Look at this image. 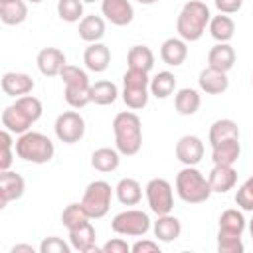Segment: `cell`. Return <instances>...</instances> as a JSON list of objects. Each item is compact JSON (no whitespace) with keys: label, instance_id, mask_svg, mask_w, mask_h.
Masks as SVG:
<instances>
[{"label":"cell","instance_id":"6da1fadb","mask_svg":"<svg viewBox=\"0 0 253 253\" xmlns=\"http://www.w3.org/2000/svg\"><path fill=\"white\" fill-rule=\"evenodd\" d=\"M115 148L123 156H134L142 148V121L132 111H121L113 119Z\"/></svg>","mask_w":253,"mask_h":253},{"label":"cell","instance_id":"7a4b0ae2","mask_svg":"<svg viewBox=\"0 0 253 253\" xmlns=\"http://www.w3.org/2000/svg\"><path fill=\"white\" fill-rule=\"evenodd\" d=\"M210 20H211L210 8L204 2L188 0L176 18V32L186 42H198L204 36Z\"/></svg>","mask_w":253,"mask_h":253},{"label":"cell","instance_id":"3957f363","mask_svg":"<svg viewBox=\"0 0 253 253\" xmlns=\"http://www.w3.org/2000/svg\"><path fill=\"white\" fill-rule=\"evenodd\" d=\"M176 194L186 204H202L213 192L210 188L208 178L196 166H184L176 174Z\"/></svg>","mask_w":253,"mask_h":253},{"label":"cell","instance_id":"277c9868","mask_svg":"<svg viewBox=\"0 0 253 253\" xmlns=\"http://www.w3.org/2000/svg\"><path fill=\"white\" fill-rule=\"evenodd\" d=\"M14 148H16L18 158L32 162V164H45L55 154V146H53L51 138L42 132H36V130H28V132L20 134Z\"/></svg>","mask_w":253,"mask_h":253},{"label":"cell","instance_id":"5b68a950","mask_svg":"<svg viewBox=\"0 0 253 253\" xmlns=\"http://www.w3.org/2000/svg\"><path fill=\"white\" fill-rule=\"evenodd\" d=\"M115 188H111L109 182L105 180H95L91 184H87L83 198H81V206L87 211V215L91 219H101L109 213L111 210V200H113Z\"/></svg>","mask_w":253,"mask_h":253},{"label":"cell","instance_id":"8992f818","mask_svg":"<svg viewBox=\"0 0 253 253\" xmlns=\"http://www.w3.org/2000/svg\"><path fill=\"white\" fill-rule=\"evenodd\" d=\"M150 227H152V221L148 213L134 208L119 211L111 219V229L117 235H125V237H142L150 231Z\"/></svg>","mask_w":253,"mask_h":253},{"label":"cell","instance_id":"52a82bcc","mask_svg":"<svg viewBox=\"0 0 253 253\" xmlns=\"http://www.w3.org/2000/svg\"><path fill=\"white\" fill-rule=\"evenodd\" d=\"M144 196H146V202H148V208L152 213H156V215L172 213L174 190L168 180H164V178L148 180V184L144 186Z\"/></svg>","mask_w":253,"mask_h":253},{"label":"cell","instance_id":"ba28073f","mask_svg":"<svg viewBox=\"0 0 253 253\" xmlns=\"http://www.w3.org/2000/svg\"><path fill=\"white\" fill-rule=\"evenodd\" d=\"M85 119L77 113V111H63L61 115H57L53 130L57 140H61L63 144H75L85 136Z\"/></svg>","mask_w":253,"mask_h":253},{"label":"cell","instance_id":"9c48e42d","mask_svg":"<svg viewBox=\"0 0 253 253\" xmlns=\"http://www.w3.org/2000/svg\"><path fill=\"white\" fill-rule=\"evenodd\" d=\"M101 14L113 26H128L134 20V8L128 0H101Z\"/></svg>","mask_w":253,"mask_h":253},{"label":"cell","instance_id":"30bf717a","mask_svg":"<svg viewBox=\"0 0 253 253\" xmlns=\"http://www.w3.org/2000/svg\"><path fill=\"white\" fill-rule=\"evenodd\" d=\"M176 158L184 166H196L204 158V142L196 134H184L176 142Z\"/></svg>","mask_w":253,"mask_h":253},{"label":"cell","instance_id":"8fae6325","mask_svg":"<svg viewBox=\"0 0 253 253\" xmlns=\"http://www.w3.org/2000/svg\"><path fill=\"white\" fill-rule=\"evenodd\" d=\"M26 192V182L20 174L12 170L0 172V208H6L10 202L20 200Z\"/></svg>","mask_w":253,"mask_h":253},{"label":"cell","instance_id":"7c38bea8","mask_svg":"<svg viewBox=\"0 0 253 253\" xmlns=\"http://www.w3.org/2000/svg\"><path fill=\"white\" fill-rule=\"evenodd\" d=\"M36 65H38L42 75L55 77L67 65V59H65V53L61 49H57V47H43L36 55Z\"/></svg>","mask_w":253,"mask_h":253},{"label":"cell","instance_id":"4fadbf2b","mask_svg":"<svg viewBox=\"0 0 253 253\" xmlns=\"http://www.w3.org/2000/svg\"><path fill=\"white\" fill-rule=\"evenodd\" d=\"M208 182L213 194H227L237 184V170L231 164H213L208 174Z\"/></svg>","mask_w":253,"mask_h":253},{"label":"cell","instance_id":"5bb4252c","mask_svg":"<svg viewBox=\"0 0 253 253\" xmlns=\"http://www.w3.org/2000/svg\"><path fill=\"white\" fill-rule=\"evenodd\" d=\"M0 85H2L4 95L18 99V97L30 95L36 83H34V79H32L28 73H24V71H6V73L2 75Z\"/></svg>","mask_w":253,"mask_h":253},{"label":"cell","instance_id":"9a60e30c","mask_svg":"<svg viewBox=\"0 0 253 253\" xmlns=\"http://www.w3.org/2000/svg\"><path fill=\"white\" fill-rule=\"evenodd\" d=\"M198 85L206 95H221L229 89V77L223 71L206 67L198 75Z\"/></svg>","mask_w":253,"mask_h":253},{"label":"cell","instance_id":"2e32d148","mask_svg":"<svg viewBox=\"0 0 253 253\" xmlns=\"http://www.w3.org/2000/svg\"><path fill=\"white\" fill-rule=\"evenodd\" d=\"M95 241H97V233H95V227L91 225V221H87V223H83L75 229H69V243L79 253H91V251L99 253V251H103L95 245Z\"/></svg>","mask_w":253,"mask_h":253},{"label":"cell","instance_id":"e0dca14e","mask_svg":"<svg viewBox=\"0 0 253 253\" xmlns=\"http://www.w3.org/2000/svg\"><path fill=\"white\" fill-rule=\"evenodd\" d=\"M188 57V42L178 38H166L160 45V59L170 65V67H178L186 61Z\"/></svg>","mask_w":253,"mask_h":253},{"label":"cell","instance_id":"ac0fdd59","mask_svg":"<svg viewBox=\"0 0 253 253\" xmlns=\"http://www.w3.org/2000/svg\"><path fill=\"white\" fill-rule=\"evenodd\" d=\"M32 125H34V121H32L16 103L8 105V107L2 111V126H4L6 130H10L12 134H18V136H20V134L28 132Z\"/></svg>","mask_w":253,"mask_h":253},{"label":"cell","instance_id":"d6986e66","mask_svg":"<svg viewBox=\"0 0 253 253\" xmlns=\"http://www.w3.org/2000/svg\"><path fill=\"white\" fill-rule=\"evenodd\" d=\"M152 231L154 237L162 243H172L180 237L182 233V223L176 215L172 213H164V215H156V221L152 223Z\"/></svg>","mask_w":253,"mask_h":253},{"label":"cell","instance_id":"ffe728a7","mask_svg":"<svg viewBox=\"0 0 253 253\" xmlns=\"http://www.w3.org/2000/svg\"><path fill=\"white\" fill-rule=\"evenodd\" d=\"M83 63H85V67L89 71L103 73L109 67V63H111V49L105 43H101V42L89 43V47L83 53Z\"/></svg>","mask_w":253,"mask_h":253},{"label":"cell","instance_id":"44dd1931","mask_svg":"<svg viewBox=\"0 0 253 253\" xmlns=\"http://www.w3.org/2000/svg\"><path fill=\"white\" fill-rule=\"evenodd\" d=\"M235 65V49L229 43H215L208 51V67L227 73Z\"/></svg>","mask_w":253,"mask_h":253},{"label":"cell","instance_id":"7402d4cb","mask_svg":"<svg viewBox=\"0 0 253 253\" xmlns=\"http://www.w3.org/2000/svg\"><path fill=\"white\" fill-rule=\"evenodd\" d=\"M208 32H210V36L215 40V42H219V43H229V40L233 38V34H235V22H233V18L229 16V14H217V16H213L211 20H210V24H208Z\"/></svg>","mask_w":253,"mask_h":253},{"label":"cell","instance_id":"603a6c76","mask_svg":"<svg viewBox=\"0 0 253 253\" xmlns=\"http://www.w3.org/2000/svg\"><path fill=\"white\" fill-rule=\"evenodd\" d=\"M239 154H241L239 138L221 140V142L211 146V160H213V164H231L233 166L237 162Z\"/></svg>","mask_w":253,"mask_h":253},{"label":"cell","instance_id":"cb8c5ba5","mask_svg":"<svg viewBox=\"0 0 253 253\" xmlns=\"http://www.w3.org/2000/svg\"><path fill=\"white\" fill-rule=\"evenodd\" d=\"M119 162H121V152L111 146H101L91 154V166L103 174L115 172L119 168Z\"/></svg>","mask_w":253,"mask_h":253},{"label":"cell","instance_id":"d4e9b609","mask_svg":"<svg viewBox=\"0 0 253 253\" xmlns=\"http://www.w3.org/2000/svg\"><path fill=\"white\" fill-rule=\"evenodd\" d=\"M115 196L123 206H136L142 200V186L134 178H121L115 186Z\"/></svg>","mask_w":253,"mask_h":253},{"label":"cell","instance_id":"484cf974","mask_svg":"<svg viewBox=\"0 0 253 253\" xmlns=\"http://www.w3.org/2000/svg\"><path fill=\"white\" fill-rule=\"evenodd\" d=\"M200 105H202V97H200V93H198L196 89H192V87L178 89L176 95H174V107H176V111H178L180 115H184V117L196 115L198 109H200Z\"/></svg>","mask_w":253,"mask_h":253},{"label":"cell","instance_id":"4316f807","mask_svg":"<svg viewBox=\"0 0 253 253\" xmlns=\"http://www.w3.org/2000/svg\"><path fill=\"white\" fill-rule=\"evenodd\" d=\"M77 32H79V38L83 42H89V43L101 42L103 36H105V20L101 16H95V14L83 16L81 22H79Z\"/></svg>","mask_w":253,"mask_h":253},{"label":"cell","instance_id":"83f0119b","mask_svg":"<svg viewBox=\"0 0 253 253\" xmlns=\"http://www.w3.org/2000/svg\"><path fill=\"white\" fill-rule=\"evenodd\" d=\"M245 225H247V221H245L243 210L229 208V210H225L219 215V231L217 233H223V235H243Z\"/></svg>","mask_w":253,"mask_h":253},{"label":"cell","instance_id":"f1b7e54d","mask_svg":"<svg viewBox=\"0 0 253 253\" xmlns=\"http://www.w3.org/2000/svg\"><path fill=\"white\" fill-rule=\"evenodd\" d=\"M89 95H91V103L105 107V105H113L121 93H119V87H117L113 81H109V79H101V81L91 83Z\"/></svg>","mask_w":253,"mask_h":253},{"label":"cell","instance_id":"f546056e","mask_svg":"<svg viewBox=\"0 0 253 253\" xmlns=\"http://www.w3.org/2000/svg\"><path fill=\"white\" fill-rule=\"evenodd\" d=\"M239 126L233 119H217L211 123L210 132H208V140L210 144H217L221 140H229V138H239Z\"/></svg>","mask_w":253,"mask_h":253},{"label":"cell","instance_id":"4dcf8cb0","mask_svg":"<svg viewBox=\"0 0 253 253\" xmlns=\"http://www.w3.org/2000/svg\"><path fill=\"white\" fill-rule=\"evenodd\" d=\"M150 95L156 99H168L176 91V75L172 71H158L154 77H150Z\"/></svg>","mask_w":253,"mask_h":253},{"label":"cell","instance_id":"1f68e13d","mask_svg":"<svg viewBox=\"0 0 253 253\" xmlns=\"http://www.w3.org/2000/svg\"><path fill=\"white\" fill-rule=\"evenodd\" d=\"M28 18V4L26 0H12L0 4V20L6 26H18Z\"/></svg>","mask_w":253,"mask_h":253},{"label":"cell","instance_id":"d6a6232c","mask_svg":"<svg viewBox=\"0 0 253 253\" xmlns=\"http://www.w3.org/2000/svg\"><path fill=\"white\" fill-rule=\"evenodd\" d=\"M126 61H128V67H132V69L150 71L154 67V53L148 45H132L128 49Z\"/></svg>","mask_w":253,"mask_h":253},{"label":"cell","instance_id":"836d02e7","mask_svg":"<svg viewBox=\"0 0 253 253\" xmlns=\"http://www.w3.org/2000/svg\"><path fill=\"white\" fill-rule=\"evenodd\" d=\"M121 97H123V103L130 111H138V109H144L148 105L150 89L148 87H123Z\"/></svg>","mask_w":253,"mask_h":253},{"label":"cell","instance_id":"e575fe53","mask_svg":"<svg viewBox=\"0 0 253 253\" xmlns=\"http://www.w3.org/2000/svg\"><path fill=\"white\" fill-rule=\"evenodd\" d=\"M91 217L87 215V211L83 210V206H81V202L77 204V202H73V204H67L65 208H63V211H61V221H63V225L67 227V231L69 229H75V227H79V225H83V223H87Z\"/></svg>","mask_w":253,"mask_h":253},{"label":"cell","instance_id":"d590c367","mask_svg":"<svg viewBox=\"0 0 253 253\" xmlns=\"http://www.w3.org/2000/svg\"><path fill=\"white\" fill-rule=\"evenodd\" d=\"M59 77L63 79L65 87H91V81H89L87 71L81 69L79 65H71V63H67V65L61 69Z\"/></svg>","mask_w":253,"mask_h":253},{"label":"cell","instance_id":"8d00e7d4","mask_svg":"<svg viewBox=\"0 0 253 253\" xmlns=\"http://www.w3.org/2000/svg\"><path fill=\"white\" fill-rule=\"evenodd\" d=\"M57 16L67 24L81 22V18H83V0H57Z\"/></svg>","mask_w":253,"mask_h":253},{"label":"cell","instance_id":"74e56055","mask_svg":"<svg viewBox=\"0 0 253 253\" xmlns=\"http://www.w3.org/2000/svg\"><path fill=\"white\" fill-rule=\"evenodd\" d=\"M89 89H91V87H65V91H63L65 103H67L71 109H83L85 105L91 103Z\"/></svg>","mask_w":253,"mask_h":253},{"label":"cell","instance_id":"f35d334b","mask_svg":"<svg viewBox=\"0 0 253 253\" xmlns=\"http://www.w3.org/2000/svg\"><path fill=\"white\" fill-rule=\"evenodd\" d=\"M235 204L243 211H253V176H249L235 192Z\"/></svg>","mask_w":253,"mask_h":253},{"label":"cell","instance_id":"ab89813d","mask_svg":"<svg viewBox=\"0 0 253 253\" xmlns=\"http://www.w3.org/2000/svg\"><path fill=\"white\" fill-rule=\"evenodd\" d=\"M34 123L42 117V113H43V107H42V101L38 99V97H34V95H24V97H18L16 101H14Z\"/></svg>","mask_w":253,"mask_h":253},{"label":"cell","instance_id":"60d3db41","mask_svg":"<svg viewBox=\"0 0 253 253\" xmlns=\"http://www.w3.org/2000/svg\"><path fill=\"white\" fill-rule=\"evenodd\" d=\"M0 142H2V152H0V172L2 170H10L12 162H14V152H12V146L16 144L12 140V132L10 130H2L0 132Z\"/></svg>","mask_w":253,"mask_h":253},{"label":"cell","instance_id":"b9f144b4","mask_svg":"<svg viewBox=\"0 0 253 253\" xmlns=\"http://www.w3.org/2000/svg\"><path fill=\"white\" fill-rule=\"evenodd\" d=\"M217 251L219 253H243L245 245L241 241V235H223L217 233Z\"/></svg>","mask_w":253,"mask_h":253},{"label":"cell","instance_id":"7bdbcfd3","mask_svg":"<svg viewBox=\"0 0 253 253\" xmlns=\"http://www.w3.org/2000/svg\"><path fill=\"white\" fill-rule=\"evenodd\" d=\"M148 85H150L148 71L128 67L123 75V87H148Z\"/></svg>","mask_w":253,"mask_h":253},{"label":"cell","instance_id":"ee69618b","mask_svg":"<svg viewBox=\"0 0 253 253\" xmlns=\"http://www.w3.org/2000/svg\"><path fill=\"white\" fill-rule=\"evenodd\" d=\"M40 253H71V243H65L61 237L49 235L40 243Z\"/></svg>","mask_w":253,"mask_h":253},{"label":"cell","instance_id":"f6af8a7d","mask_svg":"<svg viewBox=\"0 0 253 253\" xmlns=\"http://www.w3.org/2000/svg\"><path fill=\"white\" fill-rule=\"evenodd\" d=\"M101 249H103V253H128L130 251V245L123 237H113Z\"/></svg>","mask_w":253,"mask_h":253},{"label":"cell","instance_id":"bcb514c9","mask_svg":"<svg viewBox=\"0 0 253 253\" xmlns=\"http://www.w3.org/2000/svg\"><path fill=\"white\" fill-rule=\"evenodd\" d=\"M132 253H160V245L158 241L152 239H138L134 245H130Z\"/></svg>","mask_w":253,"mask_h":253},{"label":"cell","instance_id":"7dc6e473","mask_svg":"<svg viewBox=\"0 0 253 253\" xmlns=\"http://www.w3.org/2000/svg\"><path fill=\"white\" fill-rule=\"evenodd\" d=\"M213 4L221 14H235L241 10L243 0H213Z\"/></svg>","mask_w":253,"mask_h":253},{"label":"cell","instance_id":"c3c4849f","mask_svg":"<svg viewBox=\"0 0 253 253\" xmlns=\"http://www.w3.org/2000/svg\"><path fill=\"white\" fill-rule=\"evenodd\" d=\"M20 251H26V253H34L36 249H34L32 245H28V243H16V245L10 249V253H20Z\"/></svg>","mask_w":253,"mask_h":253},{"label":"cell","instance_id":"681fc988","mask_svg":"<svg viewBox=\"0 0 253 253\" xmlns=\"http://www.w3.org/2000/svg\"><path fill=\"white\" fill-rule=\"evenodd\" d=\"M138 4H142V6H152V4H156L158 0H136Z\"/></svg>","mask_w":253,"mask_h":253},{"label":"cell","instance_id":"f907efd6","mask_svg":"<svg viewBox=\"0 0 253 253\" xmlns=\"http://www.w3.org/2000/svg\"><path fill=\"white\" fill-rule=\"evenodd\" d=\"M249 233H251V239H253V215H251V219H249Z\"/></svg>","mask_w":253,"mask_h":253},{"label":"cell","instance_id":"816d5d0a","mask_svg":"<svg viewBox=\"0 0 253 253\" xmlns=\"http://www.w3.org/2000/svg\"><path fill=\"white\" fill-rule=\"evenodd\" d=\"M26 2H30V4H40V2H43V0H26Z\"/></svg>","mask_w":253,"mask_h":253},{"label":"cell","instance_id":"f5cc1de1","mask_svg":"<svg viewBox=\"0 0 253 253\" xmlns=\"http://www.w3.org/2000/svg\"><path fill=\"white\" fill-rule=\"evenodd\" d=\"M93 2H97V0H83V4H93Z\"/></svg>","mask_w":253,"mask_h":253},{"label":"cell","instance_id":"db71d44e","mask_svg":"<svg viewBox=\"0 0 253 253\" xmlns=\"http://www.w3.org/2000/svg\"><path fill=\"white\" fill-rule=\"evenodd\" d=\"M2 2H12V0H0V4H2Z\"/></svg>","mask_w":253,"mask_h":253},{"label":"cell","instance_id":"11a10c76","mask_svg":"<svg viewBox=\"0 0 253 253\" xmlns=\"http://www.w3.org/2000/svg\"><path fill=\"white\" fill-rule=\"evenodd\" d=\"M251 83H253V75H251Z\"/></svg>","mask_w":253,"mask_h":253}]
</instances>
